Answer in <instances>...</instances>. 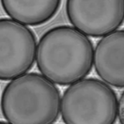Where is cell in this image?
<instances>
[{
  "label": "cell",
  "instance_id": "cell-9",
  "mask_svg": "<svg viewBox=\"0 0 124 124\" xmlns=\"http://www.w3.org/2000/svg\"><path fill=\"white\" fill-rule=\"evenodd\" d=\"M0 124H9V123H8V122H6V121H0Z\"/></svg>",
  "mask_w": 124,
  "mask_h": 124
},
{
  "label": "cell",
  "instance_id": "cell-7",
  "mask_svg": "<svg viewBox=\"0 0 124 124\" xmlns=\"http://www.w3.org/2000/svg\"><path fill=\"white\" fill-rule=\"evenodd\" d=\"M1 5L10 18L23 25L38 26L48 23L56 16L61 1H13L3 0Z\"/></svg>",
  "mask_w": 124,
  "mask_h": 124
},
{
  "label": "cell",
  "instance_id": "cell-6",
  "mask_svg": "<svg viewBox=\"0 0 124 124\" xmlns=\"http://www.w3.org/2000/svg\"><path fill=\"white\" fill-rule=\"evenodd\" d=\"M124 31H115L102 37L93 50L95 72L102 82L116 88L124 86Z\"/></svg>",
  "mask_w": 124,
  "mask_h": 124
},
{
  "label": "cell",
  "instance_id": "cell-4",
  "mask_svg": "<svg viewBox=\"0 0 124 124\" xmlns=\"http://www.w3.org/2000/svg\"><path fill=\"white\" fill-rule=\"evenodd\" d=\"M37 39L31 29L9 18H0V80L26 74L36 59Z\"/></svg>",
  "mask_w": 124,
  "mask_h": 124
},
{
  "label": "cell",
  "instance_id": "cell-8",
  "mask_svg": "<svg viewBox=\"0 0 124 124\" xmlns=\"http://www.w3.org/2000/svg\"><path fill=\"white\" fill-rule=\"evenodd\" d=\"M124 98H123V93L121 94V97L120 99H118V117L119 120H120V122L121 124H123V119H124V110H123V106H124Z\"/></svg>",
  "mask_w": 124,
  "mask_h": 124
},
{
  "label": "cell",
  "instance_id": "cell-1",
  "mask_svg": "<svg viewBox=\"0 0 124 124\" xmlns=\"http://www.w3.org/2000/svg\"><path fill=\"white\" fill-rule=\"evenodd\" d=\"M36 61L39 71L53 84L72 85L92 70L93 42L72 26H55L40 37Z\"/></svg>",
  "mask_w": 124,
  "mask_h": 124
},
{
  "label": "cell",
  "instance_id": "cell-2",
  "mask_svg": "<svg viewBox=\"0 0 124 124\" xmlns=\"http://www.w3.org/2000/svg\"><path fill=\"white\" fill-rule=\"evenodd\" d=\"M60 102V92L52 82L38 73H26L4 88L1 111L9 124H53Z\"/></svg>",
  "mask_w": 124,
  "mask_h": 124
},
{
  "label": "cell",
  "instance_id": "cell-3",
  "mask_svg": "<svg viewBox=\"0 0 124 124\" xmlns=\"http://www.w3.org/2000/svg\"><path fill=\"white\" fill-rule=\"evenodd\" d=\"M60 112L65 124H114L118 116V97L104 82L84 78L65 90Z\"/></svg>",
  "mask_w": 124,
  "mask_h": 124
},
{
  "label": "cell",
  "instance_id": "cell-5",
  "mask_svg": "<svg viewBox=\"0 0 124 124\" xmlns=\"http://www.w3.org/2000/svg\"><path fill=\"white\" fill-rule=\"evenodd\" d=\"M66 13L72 27L85 36L104 37L118 31L123 23L124 1L66 2Z\"/></svg>",
  "mask_w": 124,
  "mask_h": 124
}]
</instances>
